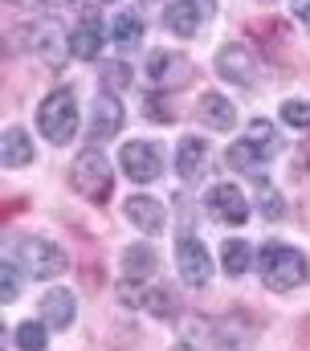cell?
Listing matches in <instances>:
<instances>
[{
    "label": "cell",
    "instance_id": "603a6c76",
    "mask_svg": "<svg viewBox=\"0 0 310 351\" xmlns=\"http://www.w3.org/2000/svg\"><path fill=\"white\" fill-rule=\"evenodd\" d=\"M16 348L21 351H45V327L41 323H21L16 327Z\"/></svg>",
    "mask_w": 310,
    "mask_h": 351
},
{
    "label": "cell",
    "instance_id": "e0dca14e",
    "mask_svg": "<svg viewBox=\"0 0 310 351\" xmlns=\"http://www.w3.org/2000/svg\"><path fill=\"white\" fill-rule=\"evenodd\" d=\"M25 164H33V139H29V131L8 127L4 131V168H25Z\"/></svg>",
    "mask_w": 310,
    "mask_h": 351
},
{
    "label": "cell",
    "instance_id": "44dd1931",
    "mask_svg": "<svg viewBox=\"0 0 310 351\" xmlns=\"http://www.w3.org/2000/svg\"><path fill=\"white\" fill-rule=\"evenodd\" d=\"M221 262H225V274L229 278H241L249 269V262H253V245L241 241V237H232V241H225V250H221Z\"/></svg>",
    "mask_w": 310,
    "mask_h": 351
},
{
    "label": "cell",
    "instance_id": "5bb4252c",
    "mask_svg": "<svg viewBox=\"0 0 310 351\" xmlns=\"http://www.w3.org/2000/svg\"><path fill=\"white\" fill-rule=\"evenodd\" d=\"M74 311H78V298L70 290H49V294L41 298V315H45V323L58 327V331L74 323Z\"/></svg>",
    "mask_w": 310,
    "mask_h": 351
},
{
    "label": "cell",
    "instance_id": "4fadbf2b",
    "mask_svg": "<svg viewBox=\"0 0 310 351\" xmlns=\"http://www.w3.org/2000/svg\"><path fill=\"white\" fill-rule=\"evenodd\" d=\"M127 221L135 225V229H143V233H159L163 229V204L152 200V196H131L127 200Z\"/></svg>",
    "mask_w": 310,
    "mask_h": 351
},
{
    "label": "cell",
    "instance_id": "52a82bcc",
    "mask_svg": "<svg viewBox=\"0 0 310 351\" xmlns=\"http://www.w3.org/2000/svg\"><path fill=\"white\" fill-rule=\"evenodd\" d=\"M176 265H180V278H184L188 286H204L208 274H213L208 250H204L196 237H180V245H176Z\"/></svg>",
    "mask_w": 310,
    "mask_h": 351
},
{
    "label": "cell",
    "instance_id": "d6a6232c",
    "mask_svg": "<svg viewBox=\"0 0 310 351\" xmlns=\"http://www.w3.org/2000/svg\"><path fill=\"white\" fill-rule=\"evenodd\" d=\"M102 4H110V0H102Z\"/></svg>",
    "mask_w": 310,
    "mask_h": 351
},
{
    "label": "cell",
    "instance_id": "7a4b0ae2",
    "mask_svg": "<svg viewBox=\"0 0 310 351\" xmlns=\"http://www.w3.org/2000/svg\"><path fill=\"white\" fill-rule=\"evenodd\" d=\"M37 127H41V135L49 139V143H70L78 131V98L74 90H53L45 102H41V110H37Z\"/></svg>",
    "mask_w": 310,
    "mask_h": 351
},
{
    "label": "cell",
    "instance_id": "8fae6325",
    "mask_svg": "<svg viewBox=\"0 0 310 351\" xmlns=\"http://www.w3.org/2000/svg\"><path fill=\"white\" fill-rule=\"evenodd\" d=\"M196 119H200L204 127H213V131H229L232 123H237V106H232L225 94L208 90V94H200V102H196Z\"/></svg>",
    "mask_w": 310,
    "mask_h": 351
},
{
    "label": "cell",
    "instance_id": "83f0119b",
    "mask_svg": "<svg viewBox=\"0 0 310 351\" xmlns=\"http://www.w3.org/2000/svg\"><path fill=\"white\" fill-rule=\"evenodd\" d=\"M261 213H265L270 221H282V196H274V192H265V196H261Z\"/></svg>",
    "mask_w": 310,
    "mask_h": 351
},
{
    "label": "cell",
    "instance_id": "d4e9b609",
    "mask_svg": "<svg viewBox=\"0 0 310 351\" xmlns=\"http://www.w3.org/2000/svg\"><path fill=\"white\" fill-rule=\"evenodd\" d=\"M225 164L237 168V172H241V168H257V156H253V147L241 139V143H232L229 152H225Z\"/></svg>",
    "mask_w": 310,
    "mask_h": 351
},
{
    "label": "cell",
    "instance_id": "ffe728a7",
    "mask_svg": "<svg viewBox=\"0 0 310 351\" xmlns=\"http://www.w3.org/2000/svg\"><path fill=\"white\" fill-rule=\"evenodd\" d=\"M37 41H41L37 53H41L45 62H53V66L66 62V53H74V49H70V37H62L53 25H41V29H37Z\"/></svg>",
    "mask_w": 310,
    "mask_h": 351
},
{
    "label": "cell",
    "instance_id": "9c48e42d",
    "mask_svg": "<svg viewBox=\"0 0 310 351\" xmlns=\"http://www.w3.org/2000/svg\"><path fill=\"white\" fill-rule=\"evenodd\" d=\"M208 213L213 217H221V221H229V225H241V221H249V200L241 196V188H232V184H217L213 192H208Z\"/></svg>",
    "mask_w": 310,
    "mask_h": 351
},
{
    "label": "cell",
    "instance_id": "30bf717a",
    "mask_svg": "<svg viewBox=\"0 0 310 351\" xmlns=\"http://www.w3.org/2000/svg\"><path fill=\"white\" fill-rule=\"evenodd\" d=\"M102 21H98V12H86L82 21H78V29L70 33V49H74V58L82 62H94L98 53H102Z\"/></svg>",
    "mask_w": 310,
    "mask_h": 351
},
{
    "label": "cell",
    "instance_id": "2e32d148",
    "mask_svg": "<svg viewBox=\"0 0 310 351\" xmlns=\"http://www.w3.org/2000/svg\"><path fill=\"white\" fill-rule=\"evenodd\" d=\"M204 160H208V143L188 135V139L180 143V152H176V172L184 176V180H196L200 168H204Z\"/></svg>",
    "mask_w": 310,
    "mask_h": 351
},
{
    "label": "cell",
    "instance_id": "ba28073f",
    "mask_svg": "<svg viewBox=\"0 0 310 351\" xmlns=\"http://www.w3.org/2000/svg\"><path fill=\"white\" fill-rule=\"evenodd\" d=\"M217 70H221L229 82H237V86H249V82L257 78V58H253L249 45L232 41V45H225V49L217 53Z\"/></svg>",
    "mask_w": 310,
    "mask_h": 351
},
{
    "label": "cell",
    "instance_id": "5b68a950",
    "mask_svg": "<svg viewBox=\"0 0 310 351\" xmlns=\"http://www.w3.org/2000/svg\"><path fill=\"white\" fill-rule=\"evenodd\" d=\"M119 164H123L127 180H135V184H152V180H159V172H163V156H159V147L147 143V139H131V143H123Z\"/></svg>",
    "mask_w": 310,
    "mask_h": 351
},
{
    "label": "cell",
    "instance_id": "1f68e13d",
    "mask_svg": "<svg viewBox=\"0 0 310 351\" xmlns=\"http://www.w3.org/2000/svg\"><path fill=\"white\" fill-rule=\"evenodd\" d=\"M45 8H58V4H70V0H41Z\"/></svg>",
    "mask_w": 310,
    "mask_h": 351
},
{
    "label": "cell",
    "instance_id": "6da1fadb",
    "mask_svg": "<svg viewBox=\"0 0 310 351\" xmlns=\"http://www.w3.org/2000/svg\"><path fill=\"white\" fill-rule=\"evenodd\" d=\"M257 269H261V282H265L274 294H286V290H294V286L307 282V258H302L298 250H290V245H278V241L261 245Z\"/></svg>",
    "mask_w": 310,
    "mask_h": 351
},
{
    "label": "cell",
    "instance_id": "4dcf8cb0",
    "mask_svg": "<svg viewBox=\"0 0 310 351\" xmlns=\"http://www.w3.org/2000/svg\"><path fill=\"white\" fill-rule=\"evenodd\" d=\"M294 12H298V21L310 29V0H294Z\"/></svg>",
    "mask_w": 310,
    "mask_h": 351
},
{
    "label": "cell",
    "instance_id": "7c38bea8",
    "mask_svg": "<svg viewBox=\"0 0 310 351\" xmlns=\"http://www.w3.org/2000/svg\"><path fill=\"white\" fill-rule=\"evenodd\" d=\"M245 143L253 147L257 164H265V160H274V156L282 152V139H278V131H274V123H270V119H253V123H249V131H245Z\"/></svg>",
    "mask_w": 310,
    "mask_h": 351
},
{
    "label": "cell",
    "instance_id": "9a60e30c",
    "mask_svg": "<svg viewBox=\"0 0 310 351\" xmlns=\"http://www.w3.org/2000/svg\"><path fill=\"white\" fill-rule=\"evenodd\" d=\"M123 274H127V282H147L155 274V250L147 241L127 245V254H123Z\"/></svg>",
    "mask_w": 310,
    "mask_h": 351
},
{
    "label": "cell",
    "instance_id": "3957f363",
    "mask_svg": "<svg viewBox=\"0 0 310 351\" xmlns=\"http://www.w3.org/2000/svg\"><path fill=\"white\" fill-rule=\"evenodd\" d=\"M70 184L86 200H106L110 196V164H106V156L98 147H86L74 160V168H70Z\"/></svg>",
    "mask_w": 310,
    "mask_h": 351
},
{
    "label": "cell",
    "instance_id": "d6986e66",
    "mask_svg": "<svg viewBox=\"0 0 310 351\" xmlns=\"http://www.w3.org/2000/svg\"><path fill=\"white\" fill-rule=\"evenodd\" d=\"M115 45L127 53V49H135V45H143V21H139V12H119L115 16Z\"/></svg>",
    "mask_w": 310,
    "mask_h": 351
},
{
    "label": "cell",
    "instance_id": "8992f818",
    "mask_svg": "<svg viewBox=\"0 0 310 351\" xmlns=\"http://www.w3.org/2000/svg\"><path fill=\"white\" fill-rule=\"evenodd\" d=\"M123 131V102L106 90L94 98V114H90V143H106Z\"/></svg>",
    "mask_w": 310,
    "mask_h": 351
},
{
    "label": "cell",
    "instance_id": "277c9868",
    "mask_svg": "<svg viewBox=\"0 0 310 351\" xmlns=\"http://www.w3.org/2000/svg\"><path fill=\"white\" fill-rule=\"evenodd\" d=\"M16 254H21V269H25L29 278H37V282H49V278L66 274V265H70V258H66L53 241H41V237L21 241Z\"/></svg>",
    "mask_w": 310,
    "mask_h": 351
},
{
    "label": "cell",
    "instance_id": "f1b7e54d",
    "mask_svg": "<svg viewBox=\"0 0 310 351\" xmlns=\"http://www.w3.org/2000/svg\"><path fill=\"white\" fill-rule=\"evenodd\" d=\"M127 78H131L127 66H110V70H106V82H110V86H119V82H127Z\"/></svg>",
    "mask_w": 310,
    "mask_h": 351
},
{
    "label": "cell",
    "instance_id": "7402d4cb",
    "mask_svg": "<svg viewBox=\"0 0 310 351\" xmlns=\"http://www.w3.org/2000/svg\"><path fill=\"white\" fill-rule=\"evenodd\" d=\"M147 74H152L155 82H176L171 74H188V66L180 62V58H171V53H152V62H147Z\"/></svg>",
    "mask_w": 310,
    "mask_h": 351
},
{
    "label": "cell",
    "instance_id": "f546056e",
    "mask_svg": "<svg viewBox=\"0 0 310 351\" xmlns=\"http://www.w3.org/2000/svg\"><path fill=\"white\" fill-rule=\"evenodd\" d=\"M188 4H192V8H196V12H200L204 21H208V16L217 12V0H188Z\"/></svg>",
    "mask_w": 310,
    "mask_h": 351
},
{
    "label": "cell",
    "instance_id": "ac0fdd59",
    "mask_svg": "<svg viewBox=\"0 0 310 351\" xmlns=\"http://www.w3.org/2000/svg\"><path fill=\"white\" fill-rule=\"evenodd\" d=\"M200 25H204V16H200L188 0H176V4L167 8V29H171L176 37H196Z\"/></svg>",
    "mask_w": 310,
    "mask_h": 351
},
{
    "label": "cell",
    "instance_id": "484cf974",
    "mask_svg": "<svg viewBox=\"0 0 310 351\" xmlns=\"http://www.w3.org/2000/svg\"><path fill=\"white\" fill-rule=\"evenodd\" d=\"M143 302H147V311H152V315H163V319H167V315H171V306H176V298H171L167 290H152Z\"/></svg>",
    "mask_w": 310,
    "mask_h": 351
},
{
    "label": "cell",
    "instance_id": "4316f807",
    "mask_svg": "<svg viewBox=\"0 0 310 351\" xmlns=\"http://www.w3.org/2000/svg\"><path fill=\"white\" fill-rule=\"evenodd\" d=\"M0 298H4V302H12V298H16V265H12V262L0 265Z\"/></svg>",
    "mask_w": 310,
    "mask_h": 351
},
{
    "label": "cell",
    "instance_id": "cb8c5ba5",
    "mask_svg": "<svg viewBox=\"0 0 310 351\" xmlns=\"http://www.w3.org/2000/svg\"><path fill=\"white\" fill-rule=\"evenodd\" d=\"M282 123H286V127H302V131H307V127H310V102L290 98V102L282 106Z\"/></svg>",
    "mask_w": 310,
    "mask_h": 351
}]
</instances>
